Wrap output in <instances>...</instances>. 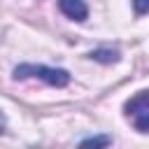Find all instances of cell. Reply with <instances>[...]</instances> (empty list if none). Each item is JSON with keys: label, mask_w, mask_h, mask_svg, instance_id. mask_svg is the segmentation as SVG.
Here are the masks:
<instances>
[{"label": "cell", "mask_w": 149, "mask_h": 149, "mask_svg": "<svg viewBox=\"0 0 149 149\" xmlns=\"http://www.w3.org/2000/svg\"><path fill=\"white\" fill-rule=\"evenodd\" d=\"M14 79H42L49 86H65L70 81V72L63 68H49V65H33V63H23L16 65L12 72Z\"/></svg>", "instance_id": "cell-1"}, {"label": "cell", "mask_w": 149, "mask_h": 149, "mask_svg": "<svg viewBox=\"0 0 149 149\" xmlns=\"http://www.w3.org/2000/svg\"><path fill=\"white\" fill-rule=\"evenodd\" d=\"M126 116L133 123L135 130L140 133H149V91H140L135 93L128 102H126Z\"/></svg>", "instance_id": "cell-2"}, {"label": "cell", "mask_w": 149, "mask_h": 149, "mask_svg": "<svg viewBox=\"0 0 149 149\" xmlns=\"http://www.w3.org/2000/svg\"><path fill=\"white\" fill-rule=\"evenodd\" d=\"M58 9L72 21H84L88 16V7L84 0H58Z\"/></svg>", "instance_id": "cell-3"}, {"label": "cell", "mask_w": 149, "mask_h": 149, "mask_svg": "<svg viewBox=\"0 0 149 149\" xmlns=\"http://www.w3.org/2000/svg\"><path fill=\"white\" fill-rule=\"evenodd\" d=\"M88 56H91L93 61H102V63H112V61H116V58H119V54H116V51H102V49L91 51Z\"/></svg>", "instance_id": "cell-4"}, {"label": "cell", "mask_w": 149, "mask_h": 149, "mask_svg": "<svg viewBox=\"0 0 149 149\" xmlns=\"http://www.w3.org/2000/svg\"><path fill=\"white\" fill-rule=\"evenodd\" d=\"M107 144H112L109 137H88L81 142V147H107Z\"/></svg>", "instance_id": "cell-5"}, {"label": "cell", "mask_w": 149, "mask_h": 149, "mask_svg": "<svg viewBox=\"0 0 149 149\" xmlns=\"http://www.w3.org/2000/svg\"><path fill=\"white\" fill-rule=\"evenodd\" d=\"M135 14H147L149 12V0H133Z\"/></svg>", "instance_id": "cell-6"}, {"label": "cell", "mask_w": 149, "mask_h": 149, "mask_svg": "<svg viewBox=\"0 0 149 149\" xmlns=\"http://www.w3.org/2000/svg\"><path fill=\"white\" fill-rule=\"evenodd\" d=\"M5 123H7V121H5V114H2V109H0V133L5 130Z\"/></svg>", "instance_id": "cell-7"}]
</instances>
